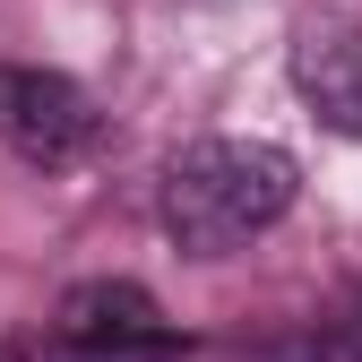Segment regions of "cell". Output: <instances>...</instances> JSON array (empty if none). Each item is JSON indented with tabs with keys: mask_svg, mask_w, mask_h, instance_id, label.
Returning a JSON list of instances; mask_svg holds the SVG:
<instances>
[{
	"mask_svg": "<svg viewBox=\"0 0 362 362\" xmlns=\"http://www.w3.org/2000/svg\"><path fill=\"white\" fill-rule=\"evenodd\" d=\"M95 129H104V112L78 78L35 69V61H0V147H18L26 164L61 173V164H78L95 147Z\"/></svg>",
	"mask_w": 362,
	"mask_h": 362,
	"instance_id": "cell-3",
	"label": "cell"
},
{
	"mask_svg": "<svg viewBox=\"0 0 362 362\" xmlns=\"http://www.w3.org/2000/svg\"><path fill=\"white\" fill-rule=\"evenodd\" d=\"M302 190V164L276 139H190L164 164V233L190 259H224L259 242Z\"/></svg>",
	"mask_w": 362,
	"mask_h": 362,
	"instance_id": "cell-1",
	"label": "cell"
},
{
	"mask_svg": "<svg viewBox=\"0 0 362 362\" xmlns=\"http://www.w3.org/2000/svg\"><path fill=\"white\" fill-rule=\"evenodd\" d=\"M52 345H61V362H164L181 337H173V320L156 310L147 285H129V276H86V285H69L61 310H52Z\"/></svg>",
	"mask_w": 362,
	"mask_h": 362,
	"instance_id": "cell-2",
	"label": "cell"
},
{
	"mask_svg": "<svg viewBox=\"0 0 362 362\" xmlns=\"http://www.w3.org/2000/svg\"><path fill=\"white\" fill-rule=\"evenodd\" d=\"M293 95L310 104V121L337 129V139H362V35L337 18H310L293 35Z\"/></svg>",
	"mask_w": 362,
	"mask_h": 362,
	"instance_id": "cell-4",
	"label": "cell"
}]
</instances>
